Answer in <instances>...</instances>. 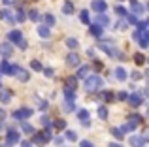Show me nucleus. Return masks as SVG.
Instances as JSON below:
<instances>
[{"label": "nucleus", "mask_w": 149, "mask_h": 147, "mask_svg": "<svg viewBox=\"0 0 149 147\" xmlns=\"http://www.w3.org/2000/svg\"><path fill=\"white\" fill-rule=\"evenodd\" d=\"M11 76H17L19 81H29V72L21 68L19 64H11Z\"/></svg>", "instance_id": "7ed1b4c3"}, {"label": "nucleus", "mask_w": 149, "mask_h": 147, "mask_svg": "<svg viewBox=\"0 0 149 147\" xmlns=\"http://www.w3.org/2000/svg\"><path fill=\"white\" fill-rule=\"evenodd\" d=\"M17 141H19V132H17V130H13V128H11L10 132H8V136H6V144L13 145V144H17Z\"/></svg>", "instance_id": "1a4fd4ad"}, {"label": "nucleus", "mask_w": 149, "mask_h": 147, "mask_svg": "<svg viewBox=\"0 0 149 147\" xmlns=\"http://www.w3.org/2000/svg\"><path fill=\"white\" fill-rule=\"evenodd\" d=\"M134 40L140 44V47H143V49H146L147 45H149V42H147V40H149L147 30H136V32H134Z\"/></svg>", "instance_id": "20e7f679"}, {"label": "nucleus", "mask_w": 149, "mask_h": 147, "mask_svg": "<svg viewBox=\"0 0 149 147\" xmlns=\"http://www.w3.org/2000/svg\"><path fill=\"white\" fill-rule=\"evenodd\" d=\"M17 47H19V49H26V42L23 40V38H21L19 42H17Z\"/></svg>", "instance_id": "79ce46f5"}, {"label": "nucleus", "mask_w": 149, "mask_h": 147, "mask_svg": "<svg viewBox=\"0 0 149 147\" xmlns=\"http://www.w3.org/2000/svg\"><path fill=\"white\" fill-rule=\"evenodd\" d=\"M23 38V34H21V30H11L10 34H8V40L11 42V44H17L19 40Z\"/></svg>", "instance_id": "f8f14e48"}, {"label": "nucleus", "mask_w": 149, "mask_h": 147, "mask_svg": "<svg viewBox=\"0 0 149 147\" xmlns=\"http://www.w3.org/2000/svg\"><path fill=\"white\" fill-rule=\"evenodd\" d=\"M42 72H44L47 77H53V68H45V70H42Z\"/></svg>", "instance_id": "37998d69"}, {"label": "nucleus", "mask_w": 149, "mask_h": 147, "mask_svg": "<svg viewBox=\"0 0 149 147\" xmlns=\"http://www.w3.org/2000/svg\"><path fill=\"white\" fill-rule=\"evenodd\" d=\"M0 55H2L4 59H8L10 55H13V47H11L10 42H2V44H0Z\"/></svg>", "instance_id": "0eeeda50"}, {"label": "nucleus", "mask_w": 149, "mask_h": 147, "mask_svg": "<svg viewBox=\"0 0 149 147\" xmlns=\"http://www.w3.org/2000/svg\"><path fill=\"white\" fill-rule=\"evenodd\" d=\"M30 115H32V110H30V107H21V110H15L13 111V119H19V121L30 117Z\"/></svg>", "instance_id": "423d86ee"}, {"label": "nucleus", "mask_w": 149, "mask_h": 147, "mask_svg": "<svg viewBox=\"0 0 149 147\" xmlns=\"http://www.w3.org/2000/svg\"><path fill=\"white\" fill-rule=\"evenodd\" d=\"M0 74H6V76H11V64L8 60H2L0 62Z\"/></svg>", "instance_id": "2eb2a0df"}, {"label": "nucleus", "mask_w": 149, "mask_h": 147, "mask_svg": "<svg viewBox=\"0 0 149 147\" xmlns=\"http://www.w3.org/2000/svg\"><path fill=\"white\" fill-rule=\"evenodd\" d=\"M81 147H93V144L89 140H83V141H81Z\"/></svg>", "instance_id": "49530a36"}, {"label": "nucleus", "mask_w": 149, "mask_h": 147, "mask_svg": "<svg viewBox=\"0 0 149 147\" xmlns=\"http://www.w3.org/2000/svg\"><path fill=\"white\" fill-rule=\"evenodd\" d=\"M62 11H64L66 15H70V13H74V4L70 2V0H66L64 4H62Z\"/></svg>", "instance_id": "f3484780"}, {"label": "nucleus", "mask_w": 149, "mask_h": 147, "mask_svg": "<svg viewBox=\"0 0 149 147\" xmlns=\"http://www.w3.org/2000/svg\"><path fill=\"white\" fill-rule=\"evenodd\" d=\"M77 117H79V121H89V113L85 110H79V111H77Z\"/></svg>", "instance_id": "cd10ccee"}, {"label": "nucleus", "mask_w": 149, "mask_h": 147, "mask_svg": "<svg viewBox=\"0 0 149 147\" xmlns=\"http://www.w3.org/2000/svg\"><path fill=\"white\" fill-rule=\"evenodd\" d=\"M127 98H128V102H130V106H134V107H138V106L143 104V100H142L140 94H130V96H127Z\"/></svg>", "instance_id": "9d476101"}, {"label": "nucleus", "mask_w": 149, "mask_h": 147, "mask_svg": "<svg viewBox=\"0 0 149 147\" xmlns=\"http://www.w3.org/2000/svg\"><path fill=\"white\" fill-rule=\"evenodd\" d=\"M89 30H91V34L93 36H100L102 34V26L96 23V25H89Z\"/></svg>", "instance_id": "a211bd4d"}, {"label": "nucleus", "mask_w": 149, "mask_h": 147, "mask_svg": "<svg viewBox=\"0 0 149 147\" xmlns=\"http://www.w3.org/2000/svg\"><path fill=\"white\" fill-rule=\"evenodd\" d=\"M98 117H100V119H108V110H106L104 106L98 107Z\"/></svg>", "instance_id": "473e14b6"}, {"label": "nucleus", "mask_w": 149, "mask_h": 147, "mask_svg": "<svg viewBox=\"0 0 149 147\" xmlns=\"http://www.w3.org/2000/svg\"><path fill=\"white\" fill-rule=\"evenodd\" d=\"M109 147H121V145H109Z\"/></svg>", "instance_id": "5fc2aeb1"}, {"label": "nucleus", "mask_w": 149, "mask_h": 147, "mask_svg": "<svg viewBox=\"0 0 149 147\" xmlns=\"http://www.w3.org/2000/svg\"><path fill=\"white\" fill-rule=\"evenodd\" d=\"M66 138H68V140H72V141H76V140H77L76 132H72V130H68V132H66Z\"/></svg>", "instance_id": "ea45409f"}, {"label": "nucleus", "mask_w": 149, "mask_h": 147, "mask_svg": "<svg viewBox=\"0 0 149 147\" xmlns=\"http://www.w3.org/2000/svg\"><path fill=\"white\" fill-rule=\"evenodd\" d=\"M111 134L117 138V140H123V138H125V134L121 132V128H113V130H111Z\"/></svg>", "instance_id": "7c9ffc66"}, {"label": "nucleus", "mask_w": 149, "mask_h": 147, "mask_svg": "<svg viewBox=\"0 0 149 147\" xmlns=\"http://www.w3.org/2000/svg\"><path fill=\"white\" fill-rule=\"evenodd\" d=\"M29 17L32 19V21H38V19H40V13H38L36 10H29Z\"/></svg>", "instance_id": "2f4dec72"}, {"label": "nucleus", "mask_w": 149, "mask_h": 147, "mask_svg": "<svg viewBox=\"0 0 149 147\" xmlns=\"http://www.w3.org/2000/svg\"><path fill=\"white\" fill-rule=\"evenodd\" d=\"M100 49H104V53H108L109 57H113V59H121V60H125V55L123 53H119V49L113 45V42L111 40H104V42H100Z\"/></svg>", "instance_id": "f257e3e1"}, {"label": "nucleus", "mask_w": 149, "mask_h": 147, "mask_svg": "<svg viewBox=\"0 0 149 147\" xmlns=\"http://www.w3.org/2000/svg\"><path fill=\"white\" fill-rule=\"evenodd\" d=\"M66 45H68V47H72V49H76L79 44H77V40H76V38H68V40H66Z\"/></svg>", "instance_id": "c85d7f7f"}, {"label": "nucleus", "mask_w": 149, "mask_h": 147, "mask_svg": "<svg viewBox=\"0 0 149 147\" xmlns=\"http://www.w3.org/2000/svg\"><path fill=\"white\" fill-rule=\"evenodd\" d=\"M30 68H32V70H36V72H42V70H44V68H42V64L38 62V60H32V62H30Z\"/></svg>", "instance_id": "c756f323"}, {"label": "nucleus", "mask_w": 149, "mask_h": 147, "mask_svg": "<svg viewBox=\"0 0 149 147\" xmlns=\"http://www.w3.org/2000/svg\"><path fill=\"white\" fill-rule=\"evenodd\" d=\"M25 19H26V13H25V11H23V10H19V11H17V15H15V21L23 23V21H25Z\"/></svg>", "instance_id": "bb28decb"}, {"label": "nucleus", "mask_w": 149, "mask_h": 147, "mask_svg": "<svg viewBox=\"0 0 149 147\" xmlns=\"http://www.w3.org/2000/svg\"><path fill=\"white\" fill-rule=\"evenodd\" d=\"M89 70H91L89 66H81L79 72H77V77H87V76H89Z\"/></svg>", "instance_id": "b1692460"}, {"label": "nucleus", "mask_w": 149, "mask_h": 147, "mask_svg": "<svg viewBox=\"0 0 149 147\" xmlns=\"http://www.w3.org/2000/svg\"><path fill=\"white\" fill-rule=\"evenodd\" d=\"M21 147H32V141H23Z\"/></svg>", "instance_id": "603ef678"}, {"label": "nucleus", "mask_w": 149, "mask_h": 147, "mask_svg": "<svg viewBox=\"0 0 149 147\" xmlns=\"http://www.w3.org/2000/svg\"><path fill=\"white\" fill-rule=\"evenodd\" d=\"M64 110H66V111H72V110H74V100H66Z\"/></svg>", "instance_id": "4c0bfd02"}, {"label": "nucleus", "mask_w": 149, "mask_h": 147, "mask_svg": "<svg viewBox=\"0 0 149 147\" xmlns=\"http://www.w3.org/2000/svg\"><path fill=\"white\" fill-rule=\"evenodd\" d=\"M115 77L119 81H125V79H127V72H125V68H117V70H115Z\"/></svg>", "instance_id": "4be33fe9"}, {"label": "nucleus", "mask_w": 149, "mask_h": 147, "mask_svg": "<svg viewBox=\"0 0 149 147\" xmlns=\"http://www.w3.org/2000/svg\"><path fill=\"white\" fill-rule=\"evenodd\" d=\"M127 98V92H119V94H117V100H125Z\"/></svg>", "instance_id": "de8ad7c7"}, {"label": "nucleus", "mask_w": 149, "mask_h": 147, "mask_svg": "<svg viewBox=\"0 0 149 147\" xmlns=\"http://www.w3.org/2000/svg\"><path fill=\"white\" fill-rule=\"evenodd\" d=\"M96 23H98V25L102 26V28H104V26H108V23H109V17L104 13V11H100V13H98V17H96Z\"/></svg>", "instance_id": "4468645a"}, {"label": "nucleus", "mask_w": 149, "mask_h": 147, "mask_svg": "<svg viewBox=\"0 0 149 147\" xmlns=\"http://www.w3.org/2000/svg\"><path fill=\"white\" fill-rule=\"evenodd\" d=\"M23 132H26V134H34V126H30L29 123H25V125H23Z\"/></svg>", "instance_id": "c9c22d12"}, {"label": "nucleus", "mask_w": 149, "mask_h": 147, "mask_svg": "<svg viewBox=\"0 0 149 147\" xmlns=\"http://www.w3.org/2000/svg\"><path fill=\"white\" fill-rule=\"evenodd\" d=\"M0 85H2V83H0Z\"/></svg>", "instance_id": "4d7b16f0"}, {"label": "nucleus", "mask_w": 149, "mask_h": 147, "mask_svg": "<svg viewBox=\"0 0 149 147\" xmlns=\"http://www.w3.org/2000/svg\"><path fill=\"white\" fill-rule=\"evenodd\" d=\"M62 141H64V140H62V138H61V136H57V138H55V144H57V145H61V144H62Z\"/></svg>", "instance_id": "3c124183"}, {"label": "nucleus", "mask_w": 149, "mask_h": 147, "mask_svg": "<svg viewBox=\"0 0 149 147\" xmlns=\"http://www.w3.org/2000/svg\"><path fill=\"white\" fill-rule=\"evenodd\" d=\"M132 10H134V13H143V11H146V6H143V4H138L136 0H132Z\"/></svg>", "instance_id": "6ab92c4d"}, {"label": "nucleus", "mask_w": 149, "mask_h": 147, "mask_svg": "<svg viewBox=\"0 0 149 147\" xmlns=\"http://www.w3.org/2000/svg\"><path fill=\"white\" fill-rule=\"evenodd\" d=\"M38 34H40V36L42 38H49V26H44V25H42V26H38Z\"/></svg>", "instance_id": "aec40b11"}, {"label": "nucleus", "mask_w": 149, "mask_h": 147, "mask_svg": "<svg viewBox=\"0 0 149 147\" xmlns=\"http://www.w3.org/2000/svg\"><path fill=\"white\" fill-rule=\"evenodd\" d=\"M4 17V11H0V19H2Z\"/></svg>", "instance_id": "864d4df0"}, {"label": "nucleus", "mask_w": 149, "mask_h": 147, "mask_svg": "<svg viewBox=\"0 0 149 147\" xmlns=\"http://www.w3.org/2000/svg\"><path fill=\"white\" fill-rule=\"evenodd\" d=\"M79 17H81V21H83L85 25H89V23H91V19H89V11H81Z\"/></svg>", "instance_id": "72a5a7b5"}, {"label": "nucleus", "mask_w": 149, "mask_h": 147, "mask_svg": "<svg viewBox=\"0 0 149 147\" xmlns=\"http://www.w3.org/2000/svg\"><path fill=\"white\" fill-rule=\"evenodd\" d=\"M45 23H47V26H51V25H55V17H53V15H51V13H45Z\"/></svg>", "instance_id": "f704fd0d"}, {"label": "nucleus", "mask_w": 149, "mask_h": 147, "mask_svg": "<svg viewBox=\"0 0 149 147\" xmlns=\"http://www.w3.org/2000/svg\"><path fill=\"white\" fill-rule=\"evenodd\" d=\"M64 96H66V100H76V91H74V89L64 87Z\"/></svg>", "instance_id": "412c9836"}, {"label": "nucleus", "mask_w": 149, "mask_h": 147, "mask_svg": "<svg viewBox=\"0 0 149 147\" xmlns=\"http://www.w3.org/2000/svg\"><path fill=\"white\" fill-rule=\"evenodd\" d=\"M102 85H104V81H102V77H98V76H87L85 77V89H87V92L98 91Z\"/></svg>", "instance_id": "f03ea898"}, {"label": "nucleus", "mask_w": 149, "mask_h": 147, "mask_svg": "<svg viewBox=\"0 0 149 147\" xmlns=\"http://www.w3.org/2000/svg\"><path fill=\"white\" fill-rule=\"evenodd\" d=\"M76 77H68V79H66V87L68 89H74V91H76Z\"/></svg>", "instance_id": "393cba45"}, {"label": "nucleus", "mask_w": 149, "mask_h": 147, "mask_svg": "<svg viewBox=\"0 0 149 147\" xmlns=\"http://www.w3.org/2000/svg\"><path fill=\"white\" fill-rule=\"evenodd\" d=\"M128 23L136 25V23H138V17H136V15H128Z\"/></svg>", "instance_id": "c03bdc74"}, {"label": "nucleus", "mask_w": 149, "mask_h": 147, "mask_svg": "<svg viewBox=\"0 0 149 147\" xmlns=\"http://www.w3.org/2000/svg\"><path fill=\"white\" fill-rule=\"evenodd\" d=\"M51 140V132L49 130H45V132H42V134H34V140H32V145L36 144V145H44L45 141H49Z\"/></svg>", "instance_id": "39448f33"}, {"label": "nucleus", "mask_w": 149, "mask_h": 147, "mask_svg": "<svg viewBox=\"0 0 149 147\" xmlns=\"http://www.w3.org/2000/svg\"><path fill=\"white\" fill-rule=\"evenodd\" d=\"M66 62H68V66H79V57H77L76 53H70V55L66 57Z\"/></svg>", "instance_id": "ddd939ff"}, {"label": "nucleus", "mask_w": 149, "mask_h": 147, "mask_svg": "<svg viewBox=\"0 0 149 147\" xmlns=\"http://www.w3.org/2000/svg\"><path fill=\"white\" fill-rule=\"evenodd\" d=\"M49 117H45V115H44V117H42V125H45V126H49Z\"/></svg>", "instance_id": "a18cd8bd"}, {"label": "nucleus", "mask_w": 149, "mask_h": 147, "mask_svg": "<svg viewBox=\"0 0 149 147\" xmlns=\"http://www.w3.org/2000/svg\"><path fill=\"white\" fill-rule=\"evenodd\" d=\"M102 100H106V102H113V92L111 91H104V92H102Z\"/></svg>", "instance_id": "5701e85b"}, {"label": "nucleus", "mask_w": 149, "mask_h": 147, "mask_svg": "<svg viewBox=\"0 0 149 147\" xmlns=\"http://www.w3.org/2000/svg\"><path fill=\"white\" fill-rule=\"evenodd\" d=\"M143 141H146V138H142V136H132L130 138V145L132 147H143Z\"/></svg>", "instance_id": "dca6fc26"}, {"label": "nucleus", "mask_w": 149, "mask_h": 147, "mask_svg": "<svg viewBox=\"0 0 149 147\" xmlns=\"http://www.w3.org/2000/svg\"><path fill=\"white\" fill-rule=\"evenodd\" d=\"M136 26H138V30H147V21H138Z\"/></svg>", "instance_id": "e433bc0d"}, {"label": "nucleus", "mask_w": 149, "mask_h": 147, "mask_svg": "<svg viewBox=\"0 0 149 147\" xmlns=\"http://www.w3.org/2000/svg\"><path fill=\"white\" fill-rule=\"evenodd\" d=\"M115 11H117V15H127V10H125L123 6H119V4L115 6Z\"/></svg>", "instance_id": "58836bf2"}, {"label": "nucleus", "mask_w": 149, "mask_h": 147, "mask_svg": "<svg viewBox=\"0 0 149 147\" xmlns=\"http://www.w3.org/2000/svg\"><path fill=\"white\" fill-rule=\"evenodd\" d=\"M0 102H2V104H10L11 102V91L0 89Z\"/></svg>", "instance_id": "9b49d317"}, {"label": "nucleus", "mask_w": 149, "mask_h": 147, "mask_svg": "<svg viewBox=\"0 0 149 147\" xmlns=\"http://www.w3.org/2000/svg\"><path fill=\"white\" fill-rule=\"evenodd\" d=\"M4 119H6V111H4V110H0V123H2Z\"/></svg>", "instance_id": "09e8293b"}, {"label": "nucleus", "mask_w": 149, "mask_h": 147, "mask_svg": "<svg viewBox=\"0 0 149 147\" xmlns=\"http://www.w3.org/2000/svg\"><path fill=\"white\" fill-rule=\"evenodd\" d=\"M134 62H136V64H138V66H142V64H143V62H146V57H143V55H142V53H138V55H136V57H134Z\"/></svg>", "instance_id": "a878e982"}, {"label": "nucleus", "mask_w": 149, "mask_h": 147, "mask_svg": "<svg viewBox=\"0 0 149 147\" xmlns=\"http://www.w3.org/2000/svg\"><path fill=\"white\" fill-rule=\"evenodd\" d=\"M91 8L100 13V11H106V10H108V4H106V0H93Z\"/></svg>", "instance_id": "6e6552de"}, {"label": "nucleus", "mask_w": 149, "mask_h": 147, "mask_svg": "<svg viewBox=\"0 0 149 147\" xmlns=\"http://www.w3.org/2000/svg\"><path fill=\"white\" fill-rule=\"evenodd\" d=\"M4 147H10V144H6V145H4Z\"/></svg>", "instance_id": "6e6d98bb"}, {"label": "nucleus", "mask_w": 149, "mask_h": 147, "mask_svg": "<svg viewBox=\"0 0 149 147\" xmlns=\"http://www.w3.org/2000/svg\"><path fill=\"white\" fill-rule=\"evenodd\" d=\"M55 126H57V128H66V121H62V119H61V121L55 123Z\"/></svg>", "instance_id": "a19ab883"}, {"label": "nucleus", "mask_w": 149, "mask_h": 147, "mask_svg": "<svg viewBox=\"0 0 149 147\" xmlns=\"http://www.w3.org/2000/svg\"><path fill=\"white\" fill-rule=\"evenodd\" d=\"M140 77H142V74H140V72H134V74H132V79H140Z\"/></svg>", "instance_id": "8fccbe9b"}]
</instances>
